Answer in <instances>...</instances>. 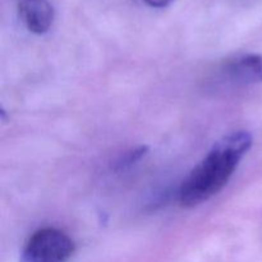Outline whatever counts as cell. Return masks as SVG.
<instances>
[{
    "instance_id": "obj_1",
    "label": "cell",
    "mask_w": 262,
    "mask_h": 262,
    "mask_svg": "<svg viewBox=\"0 0 262 262\" xmlns=\"http://www.w3.org/2000/svg\"><path fill=\"white\" fill-rule=\"evenodd\" d=\"M252 143V135L246 130L233 132L217 141L184 179L179 189V205L193 209L219 193Z\"/></svg>"
},
{
    "instance_id": "obj_4",
    "label": "cell",
    "mask_w": 262,
    "mask_h": 262,
    "mask_svg": "<svg viewBox=\"0 0 262 262\" xmlns=\"http://www.w3.org/2000/svg\"><path fill=\"white\" fill-rule=\"evenodd\" d=\"M225 73L237 83H262V55L246 54L237 56L225 66Z\"/></svg>"
},
{
    "instance_id": "obj_3",
    "label": "cell",
    "mask_w": 262,
    "mask_h": 262,
    "mask_svg": "<svg viewBox=\"0 0 262 262\" xmlns=\"http://www.w3.org/2000/svg\"><path fill=\"white\" fill-rule=\"evenodd\" d=\"M18 13L27 30L36 35L46 33L53 25L54 8L48 0H20Z\"/></svg>"
},
{
    "instance_id": "obj_6",
    "label": "cell",
    "mask_w": 262,
    "mask_h": 262,
    "mask_svg": "<svg viewBox=\"0 0 262 262\" xmlns=\"http://www.w3.org/2000/svg\"><path fill=\"white\" fill-rule=\"evenodd\" d=\"M143 2L152 8H165L169 4H171L174 0H143Z\"/></svg>"
},
{
    "instance_id": "obj_2",
    "label": "cell",
    "mask_w": 262,
    "mask_h": 262,
    "mask_svg": "<svg viewBox=\"0 0 262 262\" xmlns=\"http://www.w3.org/2000/svg\"><path fill=\"white\" fill-rule=\"evenodd\" d=\"M74 253V243L55 228H42L28 238L20 256L22 262H67Z\"/></svg>"
},
{
    "instance_id": "obj_5",
    "label": "cell",
    "mask_w": 262,
    "mask_h": 262,
    "mask_svg": "<svg viewBox=\"0 0 262 262\" xmlns=\"http://www.w3.org/2000/svg\"><path fill=\"white\" fill-rule=\"evenodd\" d=\"M148 152L147 146H140V147L135 148V150L129 151V152L125 154L122 159L117 163V169L118 170H124V169L129 168L133 164H136L137 161H140L146 154Z\"/></svg>"
}]
</instances>
